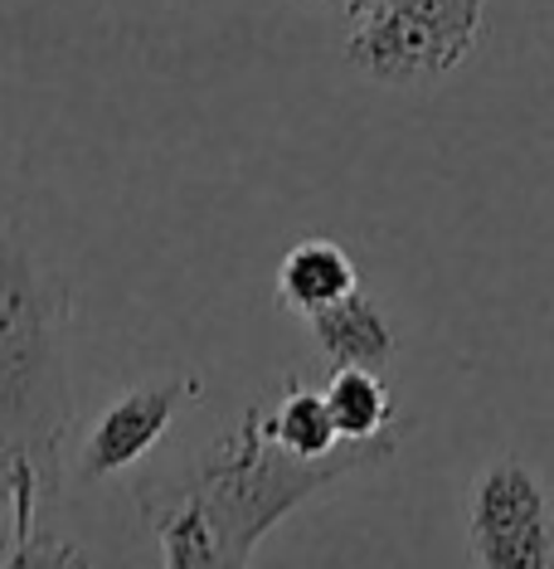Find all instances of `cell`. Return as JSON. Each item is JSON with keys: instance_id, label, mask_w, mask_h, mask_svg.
I'll use <instances>...</instances> for the list:
<instances>
[{"instance_id": "6da1fadb", "label": "cell", "mask_w": 554, "mask_h": 569, "mask_svg": "<svg viewBox=\"0 0 554 569\" xmlns=\"http://www.w3.org/2000/svg\"><path fill=\"white\" fill-rule=\"evenodd\" d=\"M73 292L44 253L0 229V452L59 487L73 423Z\"/></svg>"}, {"instance_id": "7a4b0ae2", "label": "cell", "mask_w": 554, "mask_h": 569, "mask_svg": "<svg viewBox=\"0 0 554 569\" xmlns=\"http://www.w3.org/2000/svg\"><path fill=\"white\" fill-rule=\"evenodd\" d=\"M399 443H404V429L365 438V443L345 438L326 458H298L258 429V409L249 405L239 413V423H229L185 477H171V482L151 477V487L175 491L204 516L219 565H249L278 521H288L298 507H306L345 477L390 462Z\"/></svg>"}, {"instance_id": "3957f363", "label": "cell", "mask_w": 554, "mask_h": 569, "mask_svg": "<svg viewBox=\"0 0 554 569\" xmlns=\"http://www.w3.org/2000/svg\"><path fill=\"white\" fill-rule=\"evenodd\" d=\"M486 0H375L355 16L345 59L384 88H433L476 54Z\"/></svg>"}, {"instance_id": "277c9868", "label": "cell", "mask_w": 554, "mask_h": 569, "mask_svg": "<svg viewBox=\"0 0 554 569\" xmlns=\"http://www.w3.org/2000/svg\"><path fill=\"white\" fill-rule=\"evenodd\" d=\"M467 555L482 569H550L554 501L531 462L492 458L467 497Z\"/></svg>"}, {"instance_id": "5b68a950", "label": "cell", "mask_w": 554, "mask_h": 569, "mask_svg": "<svg viewBox=\"0 0 554 569\" xmlns=\"http://www.w3.org/2000/svg\"><path fill=\"white\" fill-rule=\"evenodd\" d=\"M200 395H204V385L190 370L157 375V380H141L127 395H118L102 409L93 433L83 438V458H79L83 482H108V477H122L127 468H137L171 433L180 409L195 405Z\"/></svg>"}, {"instance_id": "8992f818", "label": "cell", "mask_w": 554, "mask_h": 569, "mask_svg": "<svg viewBox=\"0 0 554 569\" xmlns=\"http://www.w3.org/2000/svg\"><path fill=\"white\" fill-rule=\"evenodd\" d=\"M306 327H312V341H316V351H321V360H326L331 370H341V366L390 370L394 356H399L394 321L365 288L345 292L331 307L312 312L306 317Z\"/></svg>"}, {"instance_id": "52a82bcc", "label": "cell", "mask_w": 554, "mask_h": 569, "mask_svg": "<svg viewBox=\"0 0 554 569\" xmlns=\"http://www.w3.org/2000/svg\"><path fill=\"white\" fill-rule=\"evenodd\" d=\"M360 288V268L336 239H302L278 263V302L298 317H312L336 297Z\"/></svg>"}, {"instance_id": "ba28073f", "label": "cell", "mask_w": 554, "mask_h": 569, "mask_svg": "<svg viewBox=\"0 0 554 569\" xmlns=\"http://www.w3.org/2000/svg\"><path fill=\"white\" fill-rule=\"evenodd\" d=\"M258 429L273 438L278 448L298 452V458H326L331 448H341L345 438L336 433V419L326 409V395L316 385L282 380V390L258 399Z\"/></svg>"}, {"instance_id": "9c48e42d", "label": "cell", "mask_w": 554, "mask_h": 569, "mask_svg": "<svg viewBox=\"0 0 554 569\" xmlns=\"http://www.w3.org/2000/svg\"><path fill=\"white\" fill-rule=\"evenodd\" d=\"M326 395V409L336 419V433L341 438H384V433H399V405H394V390L384 380V370H365V366H341L331 370V380L321 385Z\"/></svg>"}, {"instance_id": "30bf717a", "label": "cell", "mask_w": 554, "mask_h": 569, "mask_svg": "<svg viewBox=\"0 0 554 569\" xmlns=\"http://www.w3.org/2000/svg\"><path fill=\"white\" fill-rule=\"evenodd\" d=\"M365 6H375V0H351V6H345V16H351V20H355V16H360V10H365Z\"/></svg>"}, {"instance_id": "8fae6325", "label": "cell", "mask_w": 554, "mask_h": 569, "mask_svg": "<svg viewBox=\"0 0 554 569\" xmlns=\"http://www.w3.org/2000/svg\"><path fill=\"white\" fill-rule=\"evenodd\" d=\"M321 6H341V10H345V6H351V0H321Z\"/></svg>"}]
</instances>
